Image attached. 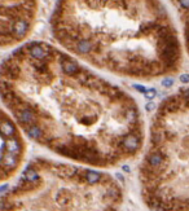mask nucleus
Returning <instances> with one entry per match:
<instances>
[{"label": "nucleus", "mask_w": 189, "mask_h": 211, "mask_svg": "<svg viewBox=\"0 0 189 211\" xmlns=\"http://www.w3.org/2000/svg\"><path fill=\"white\" fill-rule=\"evenodd\" d=\"M115 177L93 167L36 158L0 196V211H121Z\"/></svg>", "instance_id": "3"}, {"label": "nucleus", "mask_w": 189, "mask_h": 211, "mask_svg": "<svg viewBox=\"0 0 189 211\" xmlns=\"http://www.w3.org/2000/svg\"><path fill=\"white\" fill-rule=\"evenodd\" d=\"M26 156L21 128L8 111L0 109V184L13 177Z\"/></svg>", "instance_id": "6"}, {"label": "nucleus", "mask_w": 189, "mask_h": 211, "mask_svg": "<svg viewBox=\"0 0 189 211\" xmlns=\"http://www.w3.org/2000/svg\"><path fill=\"white\" fill-rule=\"evenodd\" d=\"M51 33L92 69L134 80L175 75L183 40L162 0H56Z\"/></svg>", "instance_id": "2"}, {"label": "nucleus", "mask_w": 189, "mask_h": 211, "mask_svg": "<svg viewBox=\"0 0 189 211\" xmlns=\"http://www.w3.org/2000/svg\"><path fill=\"white\" fill-rule=\"evenodd\" d=\"M39 0H0V48H16L33 34Z\"/></svg>", "instance_id": "5"}, {"label": "nucleus", "mask_w": 189, "mask_h": 211, "mask_svg": "<svg viewBox=\"0 0 189 211\" xmlns=\"http://www.w3.org/2000/svg\"><path fill=\"white\" fill-rule=\"evenodd\" d=\"M0 98L34 142L80 165L110 169L144 146L135 98L51 43L25 42L3 61Z\"/></svg>", "instance_id": "1"}, {"label": "nucleus", "mask_w": 189, "mask_h": 211, "mask_svg": "<svg viewBox=\"0 0 189 211\" xmlns=\"http://www.w3.org/2000/svg\"><path fill=\"white\" fill-rule=\"evenodd\" d=\"M139 184L149 211H189V87L168 95L157 108Z\"/></svg>", "instance_id": "4"}]
</instances>
